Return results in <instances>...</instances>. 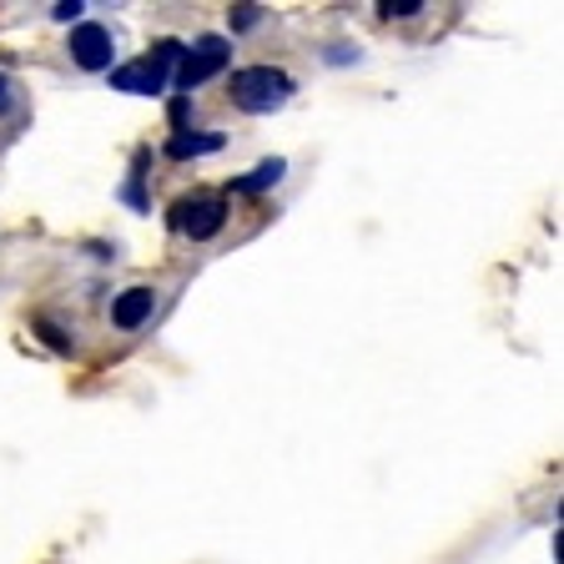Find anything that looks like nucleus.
Returning <instances> with one entry per match:
<instances>
[{
    "instance_id": "nucleus-5",
    "label": "nucleus",
    "mask_w": 564,
    "mask_h": 564,
    "mask_svg": "<svg viewBox=\"0 0 564 564\" xmlns=\"http://www.w3.org/2000/svg\"><path fill=\"white\" fill-rule=\"evenodd\" d=\"M223 223H227V207L223 202H212V197H202V202H176L172 207V227L176 232H187V237H217L223 232Z\"/></svg>"
},
{
    "instance_id": "nucleus-6",
    "label": "nucleus",
    "mask_w": 564,
    "mask_h": 564,
    "mask_svg": "<svg viewBox=\"0 0 564 564\" xmlns=\"http://www.w3.org/2000/svg\"><path fill=\"white\" fill-rule=\"evenodd\" d=\"M152 307H156V293H152V288H127V293L111 303V323L131 333V328H141V323L152 317Z\"/></svg>"
},
{
    "instance_id": "nucleus-9",
    "label": "nucleus",
    "mask_w": 564,
    "mask_h": 564,
    "mask_svg": "<svg viewBox=\"0 0 564 564\" xmlns=\"http://www.w3.org/2000/svg\"><path fill=\"white\" fill-rule=\"evenodd\" d=\"M378 11H383V15H419V11H423V0H383Z\"/></svg>"
},
{
    "instance_id": "nucleus-10",
    "label": "nucleus",
    "mask_w": 564,
    "mask_h": 564,
    "mask_svg": "<svg viewBox=\"0 0 564 564\" xmlns=\"http://www.w3.org/2000/svg\"><path fill=\"white\" fill-rule=\"evenodd\" d=\"M232 25H237V31H252V25H258V6H237Z\"/></svg>"
},
{
    "instance_id": "nucleus-8",
    "label": "nucleus",
    "mask_w": 564,
    "mask_h": 564,
    "mask_svg": "<svg viewBox=\"0 0 564 564\" xmlns=\"http://www.w3.org/2000/svg\"><path fill=\"white\" fill-rule=\"evenodd\" d=\"M223 147V137L212 131V137H187V131H176L172 141H166V156H176V162H187V156H207Z\"/></svg>"
},
{
    "instance_id": "nucleus-13",
    "label": "nucleus",
    "mask_w": 564,
    "mask_h": 564,
    "mask_svg": "<svg viewBox=\"0 0 564 564\" xmlns=\"http://www.w3.org/2000/svg\"><path fill=\"white\" fill-rule=\"evenodd\" d=\"M0 111H11V82L0 76Z\"/></svg>"
},
{
    "instance_id": "nucleus-11",
    "label": "nucleus",
    "mask_w": 564,
    "mask_h": 564,
    "mask_svg": "<svg viewBox=\"0 0 564 564\" xmlns=\"http://www.w3.org/2000/svg\"><path fill=\"white\" fill-rule=\"evenodd\" d=\"M82 11H86L82 0H61V6H56V11H51V15H56V21H76V15H82Z\"/></svg>"
},
{
    "instance_id": "nucleus-7",
    "label": "nucleus",
    "mask_w": 564,
    "mask_h": 564,
    "mask_svg": "<svg viewBox=\"0 0 564 564\" xmlns=\"http://www.w3.org/2000/svg\"><path fill=\"white\" fill-rule=\"evenodd\" d=\"M282 172H288V162H282V156H272V162L252 166L247 176H237L232 192H242V197H252V192H268V187H278V182H282Z\"/></svg>"
},
{
    "instance_id": "nucleus-1",
    "label": "nucleus",
    "mask_w": 564,
    "mask_h": 564,
    "mask_svg": "<svg viewBox=\"0 0 564 564\" xmlns=\"http://www.w3.org/2000/svg\"><path fill=\"white\" fill-rule=\"evenodd\" d=\"M288 96H293V76L278 66H247L232 76V101L242 106V111H252V117L278 111Z\"/></svg>"
},
{
    "instance_id": "nucleus-12",
    "label": "nucleus",
    "mask_w": 564,
    "mask_h": 564,
    "mask_svg": "<svg viewBox=\"0 0 564 564\" xmlns=\"http://www.w3.org/2000/svg\"><path fill=\"white\" fill-rule=\"evenodd\" d=\"M172 121H176V127L187 121V96H176V101H172Z\"/></svg>"
},
{
    "instance_id": "nucleus-2",
    "label": "nucleus",
    "mask_w": 564,
    "mask_h": 564,
    "mask_svg": "<svg viewBox=\"0 0 564 564\" xmlns=\"http://www.w3.org/2000/svg\"><path fill=\"white\" fill-rule=\"evenodd\" d=\"M176 56H182L176 41H156L152 56H141V61H131V66L111 70V86H117V91H131V96H156L166 86V66H172Z\"/></svg>"
},
{
    "instance_id": "nucleus-3",
    "label": "nucleus",
    "mask_w": 564,
    "mask_h": 564,
    "mask_svg": "<svg viewBox=\"0 0 564 564\" xmlns=\"http://www.w3.org/2000/svg\"><path fill=\"white\" fill-rule=\"evenodd\" d=\"M227 61H232V46H227L223 35H202L197 46L182 56V66H176V86H182V91H192V86L212 82L217 70H227Z\"/></svg>"
},
{
    "instance_id": "nucleus-4",
    "label": "nucleus",
    "mask_w": 564,
    "mask_h": 564,
    "mask_svg": "<svg viewBox=\"0 0 564 564\" xmlns=\"http://www.w3.org/2000/svg\"><path fill=\"white\" fill-rule=\"evenodd\" d=\"M111 56H117V41H111V31H106V25L86 21V25H76V31H70V61H76L82 70H106V66H111Z\"/></svg>"
}]
</instances>
